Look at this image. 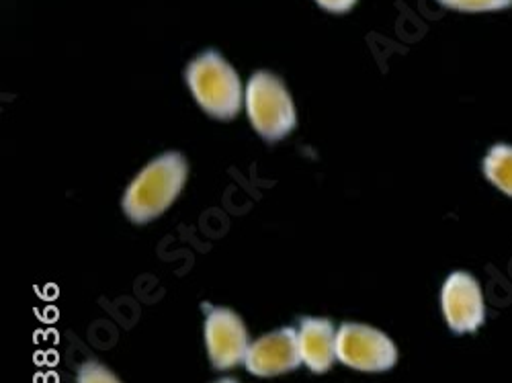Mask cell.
I'll list each match as a JSON object with an SVG mask.
<instances>
[{"label": "cell", "instance_id": "2", "mask_svg": "<svg viewBox=\"0 0 512 383\" xmlns=\"http://www.w3.org/2000/svg\"><path fill=\"white\" fill-rule=\"evenodd\" d=\"M187 87L197 105L222 121L234 119L244 105V87L236 68L216 50L193 58L185 70Z\"/></svg>", "mask_w": 512, "mask_h": 383}, {"label": "cell", "instance_id": "9", "mask_svg": "<svg viewBox=\"0 0 512 383\" xmlns=\"http://www.w3.org/2000/svg\"><path fill=\"white\" fill-rule=\"evenodd\" d=\"M486 179L500 189L504 195L512 197V146L496 144L488 150L482 162Z\"/></svg>", "mask_w": 512, "mask_h": 383}, {"label": "cell", "instance_id": "4", "mask_svg": "<svg viewBox=\"0 0 512 383\" xmlns=\"http://www.w3.org/2000/svg\"><path fill=\"white\" fill-rule=\"evenodd\" d=\"M336 359L361 373H386L398 363L394 340L375 326L343 322L336 334Z\"/></svg>", "mask_w": 512, "mask_h": 383}, {"label": "cell", "instance_id": "5", "mask_svg": "<svg viewBox=\"0 0 512 383\" xmlns=\"http://www.w3.org/2000/svg\"><path fill=\"white\" fill-rule=\"evenodd\" d=\"M203 338L209 363L213 369L228 371L244 363L250 347L248 328L232 308L203 304Z\"/></svg>", "mask_w": 512, "mask_h": 383}, {"label": "cell", "instance_id": "3", "mask_svg": "<svg viewBox=\"0 0 512 383\" xmlns=\"http://www.w3.org/2000/svg\"><path fill=\"white\" fill-rule=\"evenodd\" d=\"M244 109L254 132L271 144L281 142L295 130V103L285 82L273 72L259 70L248 78Z\"/></svg>", "mask_w": 512, "mask_h": 383}, {"label": "cell", "instance_id": "7", "mask_svg": "<svg viewBox=\"0 0 512 383\" xmlns=\"http://www.w3.org/2000/svg\"><path fill=\"white\" fill-rule=\"evenodd\" d=\"M302 365L297 328L283 326L252 340L244 357V367L256 377H277Z\"/></svg>", "mask_w": 512, "mask_h": 383}, {"label": "cell", "instance_id": "6", "mask_svg": "<svg viewBox=\"0 0 512 383\" xmlns=\"http://www.w3.org/2000/svg\"><path fill=\"white\" fill-rule=\"evenodd\" d=\"M441 310L447 326L457 332H474L486 320V304L480 283L465 271L451 273L441 289Z\"/></svg>", "mask_w": 512, "mask_h": 383}, {"label": "cell", "instance_id": "12", "mask_svg": "<svg viewBox=\"0 0 512 383\" xmlns=\"http://www.w3.org/2000/svg\"><path fill=\"white\" fill-rule=\"evenodd\" d=\"M316 5H320L328 13L343 15V13H349L357 5V0H316Z\"/></svg>", "mask_w": 512, "mask_h": 383}, {"label": "cell", "instance_id": "8", "mask_svg": "<svg viewBox=\"0 0 512 383\" xmlns=\"http://www.w3.org/2000/svg\"><path fill=\"white\" fill-rule=\"evenodd\" d=\"M336 326L328 318L306 316L297 326V345H300L302 363L312 373H326L336 359Z\"/></svg>", "mask_w": 512, "mask_h": 383}, {"label": "cell", "instance_id": "1", "mask_svg": "<svg viewBox=\"0 0 512 383\" xmlns=\"http://www.w3.org/2000/svg\"><path fill=\"white\" fill-rule=\"evenodd\" d=\"M189 179V162L181 152H164L152 158L127 185L121 207L134 224L144 226L173 205Z\"/></svg>", "mask_w": 512, "mask_h": 383}, {"label": "cell", "instance_id": "13", "mask_svg": "<svg viewBox=\"0 0 512 383\" xmlns=\"http://www.w3.org/2000/svg\"><path fill=\"white\" fill-rule=\"evenodd\" d=\"M213 383H240V381H238V379H234V377H222V379L213 381Z\"/></svg>", "mask_w": 512, "mask_h": 383}, {"label": "cell", "instance_id": "10", "mask_svg": "<svg viewBox=\"0 0 512 383\" xmlns=\"http://www.w3.org/2000/svg\"><path fill=\"white\" fill-rule=\"evenodd\" d=\"M437 3L461 13H486L512 7V0H437Z\"/></svg>", "mask_w": 512, "mask_h": 383}, {"label": "cell", "instance_id": "11", "mask_svg": "<svg viewBox=\"0 0 512 383\" xmlns=\"http://www.w3.org/2000/svg\"><path fill=\"white\" fill-rule=\"evenodd\" d=\"M76 383H123L107 365L99 361L82 363L76 373Z\"/></svg>", "mask_w": 512, "mask_h": 383}]
</instances>
